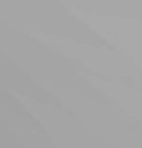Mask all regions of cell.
I'll use <instances>...</instances> for the list:
<instances>
[]
</instances>
